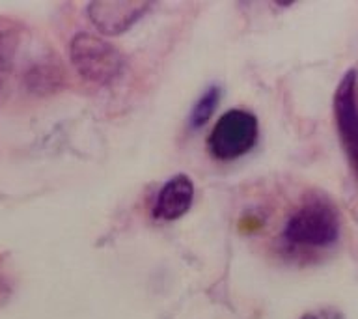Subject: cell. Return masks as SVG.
<instances>
[{
	"label": "cell",
	"instance_id": "6da1fadb",
	"mask_svg": "<svg viewBox=\"0 0 358 319\" xmlns=\"http://www.w3.org/2000/svg\"><path fill=\"white\" fill-rule=\"evenodd\" d=\"M340 213L330 198L308 194L287 218L282 237L301 248H324L340 237Z\"/></svg>",
	"mask_w": 358,
	"mask_h": 319
},
{
	"label": "cell",
	"instance_id": "7a4b0ae2",
	"mask_svg": "<svg viewBox=\"0 0 358 319\" xmlns=\"http://www.w3.org/2000/svg\"><path fill=\"white\" fill-rule=\"evenodd\" d=\"M69 58L83 78L95 84L114 83L125 69V56L94 34L80 32L69 43Z\"/></svg>",
	"mask_w": 358,
	"mask_h": 319
},
{
	"label": "cell",
	"instance_id": "3957f363",
	"mask_svg": "<svg viewBox=\"0 0 358 319\" xmlns=\"http://www.w3.org/2000/svg\"><path fill=\"white\" fill-rule=\"evenodd\" d=\"M257 120L246 111H228L209 133L207 148L220 161H234L245 155L257 142Z\"/></svg>",
	"mask_w": 358,
	"mask_h": 319
},
{
	"label": "cell",
	"instance_id": "277c9868",
	"mask_svg": "<svg viewBox=\"0 0 358 319\" xmlns=\"http://www.w3.org/2000/svg\"><path fill=\"white\" fill-rule=\"evenodd\" d=\"M357 71L349 69L334 94V118L341 148L358 179V95Z\"/></svg>",
	"mask_w": 358,
	"mask_h": 319
},
{
	"label": "cell",
	"instance_id": "5b68a950",
	"mask_svg": "<svg viewBox=\"0 0 358 319\" xmlns=\"http://www.w3.org/2000/svg\"><path fill=\"white\" fill-rule=\"evenodd\" d=\"M150 8V2L140 0H101L92 2L86 11L92 24L101 34L117 36L133 27Z\"/></svg>",
	"mask_w": 358,
	"mask_h": 319
},
{
	"label": "cell",
	"instance_id": "8992f818",
	"mask_svg": "<svg viewBox=\"0 0 358 319\" xmlns=\"http://www.w3.org/2000/svg\"><path fill=\"white\" fill-rule=\"evenodd\" d=\"M194 200V185L189 176L179 173L168 179V183L159 190L153 204V215L159 220H178L189 211Z\"/></svg>",
	"mask_w": 358,
	"mask_h": 319
},
{
	"label": "cell",
	"instance_id": "52a82bcc",
	"mask_svg": "<svg viewBox=\"0 0 358 319\" xmlns=\"http://www.w3.org/2000/svg\"><path fill=\"white\" fill-rule=\"evenodd\" d=\"M220 94L222 92H220L218 86H211L201 94V97L196 101L194 106H192V112H190V127L200 129L209 122V118L213 116V112H215L218 101H220Z\"/></svg>",
	"mask_w": 358,
	"mask_h": 319
},
{
	"label": "cell",
	"instance_id": "ba28073f",
	"mask_svg": "<svg viewBox=\"0 0 358 319\" xmlns=\"http://www.w3.org/2000/svg\"><path fill=\"white\" fill-rule=\"evenodd\" d=\"M301 319H343L338 310H332V308H321V310H315V312L304 313Z\"/></svg>",
	"mask_w": 358,
	"mask_h": 319
}]
</instances>
